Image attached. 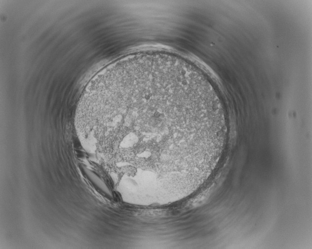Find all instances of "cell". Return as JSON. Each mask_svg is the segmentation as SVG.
I'll list each match as a JSON object with an SVG mask.
<instances>
[{
  "label": "cell",
  "instance_id": "cell-1",
  "mask_svg": "<svg viewBox=\"0 0 312 249\" xmlns=\"http://www.w3.org/2000/svg\"><path fill=\"white\" fill-rule=\"evenodd\" d=\"M88 114L94 135L118 142L132 167L155 176L200 167L226 133L220 103L204 76L164 55L112 66L92 89Z\"/></svg>",
  "mask_w": 312,
  "mask_h": 249
}]
</instances>
